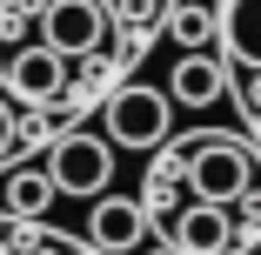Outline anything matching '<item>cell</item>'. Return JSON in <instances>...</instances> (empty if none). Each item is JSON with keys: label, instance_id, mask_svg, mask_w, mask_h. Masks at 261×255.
I'll return each instance as SVG.
<instances>
[{"label": "cell", "instance_id": "6da1fadb", "mask_svg": "<svg viewBox=\"0 0 261 255\" xmlns=\"http://www.w3.org/2000/svg\"><path fill=\"white\" fill-rule=\"evenodd\" d=\"M174 175H188L194 201H215V208H241L248 188L261 181L254 155H248L234 134H194L181 155H174Z\"/></svg>", "mask_w": 261, "mask_h": 255}, {"label": "cell", "instance_id": "7a4b0ae2", "mask_svg": "<svg viewBox=\"0 0 261 255\" xmlns=\"http://www.w3.org/2000/svg\"><path fill=\"white\" fill-rule=\"evenodd\" d=\"M114 34V14L108 0H47L40 7V47H54L61 61H87L100 54Z\"/></svg>", "mask_w": 261, "mask_h": 255}, {"label": "cell", "instance_id": "3957f363", "mask_svg": "<svg viewBox=\"0 0 261 255\" xmlns=\"http://www.w3.org/2000/svg\"><path fill=\"white\" fill-rule=\"evenodd\" d=\"M174 128V94L161 87H121L108 101V141L114 148H161Z\"/></svg>", "mask_w": 261, "mask_h": 255}, {"label": "cell", "instance_id": "277c9868", "mask_svg": "<svg viewBox=\"0 0 261 255\" xmlns=\"http://www.w3.org/2000/svg\"><path fill=\"white\" fill-rule=\"evenodd\" d=\"M47 175H54L61 195H108V175H114V141L108 134H61L54 155H47Z\"/></svg>", "mask_w": 261, "mask_h": 255}, {"label": "cell", "instance_id": "5b68a950", "mask_svg": "<svg viewBox=\"0 0 261 255\" xmlns=\"http://www.w3.org/2000/svg\"><path fill=\"white\" fill-rule=\"evenodd\" d=\"M174 255H234L241 248V228H234V208H215V201H188L168 228Z\"/></svg>", "mask_w": 261, "mask_h": 255}, {"label": "cell", "instance_id": "8992f818", "mask_svg": "<svg viewBox=\"0 0 261 255\" xmlns=\"http://www.w3.org/2000/svg\"><path fill=\"white\" fill-rule=\"evenodd\" d=\"M141 228H147V208L127 201V195H100L94 215H87V235H94L100 255H127V248L141 242Z\"/></svg>", "mask_w": 261, "mask_h": 255}, {"label": "cell", "instance_id": "52a82bcc", "mask_svg": "<svg viewBox=\"0 0 261 255\" xmlns=\"http://www.w3.org/2000/svg\"><path fill=\"white\" fill-rule=\"evenodd\" d=\"M61 81H67V61L54 47H20L7 61V94H20V101H54Z\"/></svg>", "mask_w": 261, "mask_h": 255}, {"label": "cell", "instance_id": "ba28073f", "mask_svg": "<svg viewBox=\"0 0 261 255\" xmlns=\"http://www.w3.org/2000/svg\"><path fill=\"white\" fill-rule=\"evenodd\" d=\"M168 94L181 101V108H207V101L228 94V67L215 54H181V67L168 74Z\"/></svg>", "mask_w": 261, "mask_h": 255}, {"label": "cell", "instance_id": "9c48e42d", "mask_svg": "<svg viewBox=\"0 0 261 255\" xmlns=\"http://www.w3.org/2000/svg\"><path fill=\"white\" fill-rule=\"evenodd\" d=\"M221 40L241 67H261V0H221Z\"/></svg>", "mask_w": 261, "mask_h": 255}, {"label": "cell", "instance_id": "30bf717a", "mask_svg": "<svg viewBox=\"0 0 261 255\" xmlns=\"http://www.w3.org/2000/svg\"><path fill=\"white\" fill-rule=\"evenodd\" d=\"M54 175H47V168H20V175H7V208L14 215H47V208H54Z\"/></svg>", "mask_w": 261, "mask_h": 255}, {"label": "cell", "instance_id": "8fae6325", "mask_svg": "<svg viewBox=\"0 0 261 255\" xmlns=\"http://www.w3.org/2000/svg\"><path fill=\"white\" fill-rule=\"evenodd\" d=\"M168 34L188 47V54H201V47H207V34H215V14H207V7H174Z\"/></svg>", "mask_w": 261, "mask_h": 255}, {"label": "cell", "instance_id": "7c38bea8", "mask_svg": "<svg viewBox=\"0 0 261 255\" xmlns=\"http://www.w3.org/2000/svg\"><path fill=\"white\" fill-rule=\"evenodd\" d=\"M14 141H20V121H14V108H7V94H0V161L14 155Z\"/></svg>", "mask_w": 261, "mask_h": 255}, {"label": "cell", "instance_id": "4fadbf2b", "mask_svg": "<svg viewBox=\"0 0 261 255\" xmlns=\"http://www.w3.org/2000/svg\"><path fill=\"white\" fill-rule=\"evenodd\" d=\"M248 108L261 114V67H248Z\"/></svg>", "mask_w": 261, "mask_h": 255}, {"label": "cell", "instance_id": "5bb4252c", "mask_svg": "<svg viewBox=\"0 0 261 255\" xmlns=\"http://www.w3.org/2000/svg\"><path fill=\"white\" fill-rule=\"evenodd\" d=\"M254 255H261V248H254Z\"/></svg>", "mask_w": 261, "mask_h": 255}]
</instances>
